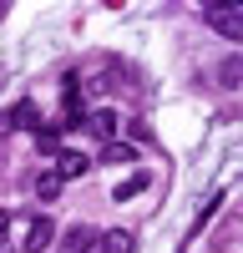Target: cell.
<instances>
[{
    "label": "cell",
    "instance_id": "6da1fadb",
    "mask_svg": "<svg viewBox=\"0 0 243 253\" xmlns=\"http://www.w3.org/2000/svg\"><path fill=\"white\" fill-rule=\"evenodd\" d=\"M208 26L223 31L228 41H243V0H218V5H208Z\"/></svg>",
    "mask_w": 243,
    "mask_h": 253
},
{
    "label": "cell",
    "instance_id": "7a4b0ae2",
    "mask_svg": "<svg viewBox=\"0 0 243 253\" xmlns=\"http://www.w3.org/2000/svg\"><path fill=\"white\" fill-rule=\"evenodd\" d=\"M51 238H56V223H51L46 213H36V218L26 223V243H20V248H26V253H40V248H51Z\"/></svg>",
    "mask_w": 243,
    "mask_h": 253
},
{
    "label": "cell",
    "instance_id": "30bf717a",
    "mask_svg": "<svg viewBox=\"0 0 243 253\" xmlns=\"http://www.w3.org/2000/svg\"><path fill=\"white\" fill-rule=\"evenodd\" d=\"M101 162H112V167L132 162V147H127V142H107V152H101Z\"/></svg>",
    "mask_w": 243,
    "mask_h": 253
},
{
    "label": "cell",
    "instance_id": "9c48e42d",
    "mask_svg": "<svg viewBox=\"0 0 243 253\" xmlns=\"http://www.w3.org/2000/svg\"><path fill=\"white\" fill-rule=\"evenodd\" d=\"M142 187H147V172H132L127 182H117V193H112V198H117V203H122V198H137Z\"/></svg>",
    "mask_w": 243,
    "mask_h": 253
},
{
    "label": "cell",
    "instance_id": "8fae6325",
    "mask_svg": "<svg viewBox=\"0 0 243 253\" xmlns=\"http://www.w3.org/2000/svg\"><path fill=\"white\" fill-rule=\"evenodd\" d=\"M5 228H10V213H5V208H0V238H5Z\"/></svg>",
    "mask_w": 243,
    "mask_h": 253
},
{
    "label": "cell",
    "instance_id": "8992f818",
    "mask_svg": "<svg viewBox=\"0 0 243 253\" xmlns=\"http://www.w3.org/2000/svg\"><path fill=\"white\" fill-rule=\"evenodd\" d=\"M218 81H223V86H243V56H228V61H223V66H218Z\"/></svg>",
    "mask_w": 243,
    "mask_h": 253
},
{
    "label": "cell",
    "instance_id": "ba28073f",
    "mask_svg": "<svg viewBox=\"0 0 243 253\" xmlns=\"http://www.w3.org/2000/svg\"><path fill=\"white\" fill-rule=\"evenodd\" d=\"M56 193H61V177H56V167H51V172H40V177H36V198H40V203H51Z\"/></svg>",
    "mask_w": 243,
    "mask_h": 253
},
{
    "label": "cell",
    "instance_id": "52a82bcc",
    "mask_svg": "<svg viewBox=\"0 0 243 253\" xmlns=\"http://www.w3.org/2000/svg\"><path fill=\"white\" fill-rule=\"evenodd\" d=\"M86 126H91L96 137H107V142H112V137H117V112H91V122H86Z\"/></svg>",
    "mask_w": 243,
    "mask_h": 253
},
{
    "label": "cell",
    "instance_id": "277c9868",
    "mask_svg": "<svg viewBox=\"0 0 243 253\" xmlns=\"http://www.w3.org/2000/svg\"><path fill=\"white\" fill-rule=\"evenodd\" d=\"M132 233H127V228H112V233H101L96 238V253H132Z\"/></svg>",
    "mask_w": 243,
    "mask_h": 253
},
{
    "label": "cell",
    "instance_id": "3957f363",
    "mask_svg": "<svg viewBox=\"0 0 243 253\" xmlns=\"http://www.w3.org/2000/svg\"><path fill=\"white\" fill-rule=\"evenodd\" d=\"M61 253H96V233L86 223H76L71 233H66V243H61Z\"/></svg>",
    "mask_w": 243,
    "mask_h": 253
},
{
    "label": "cell",
    "instance_id": "5b68a950",
    "mask_svg": "<svg viewBox=\"0 0 243 253\" xmlns=\"http://www.w3.org/2000/svg\"><path fill=\"white\" fill-rule=\"evenodd\" d=\"M86 157H81V152H56V177L61 182H66V177H81V172H86Z\"/></svg>",
    "mask_w": 243,
    "mask_h": 253
}]
</instances>
